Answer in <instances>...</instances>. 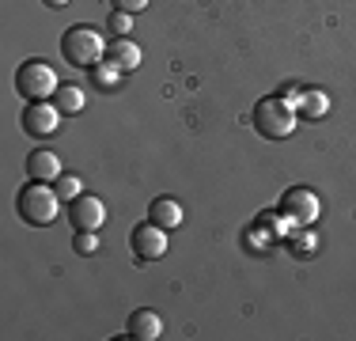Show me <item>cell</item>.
Returning <instances> with one entry per match:
<instances>
[{
  "label": "cell",
  "instance_id": "obj_19",
  "mask_svg": "<svg viewBox=\"0 0 356 341\" xmlns=\"http://www.w3.org/2000/svg\"><path fill=\"white\" fill-rule=\"evenodd\" d=\"M72 246H76V254H95L99 251V239H95V232H76Z\"/></svg>",
  "mask_w": 356,
  "mask_h": 341
},
{
  "label": "cell",
  "instance_id": "obj_20",
  "mask_svg": "<svg viewBox=\"0 0 356 341\" xmlns=\"http://www.w3.org/2000/svg\"><path fill=\"white\" fill-rule=\"evenodd\" d=\"M152 0H114V8L118 12H129V15H137V12H144Z\"/></svg>",
  "mask_w": 356,
  "mask_h": 341
},
{
  "label": "cell",
  "instance_id": "obj_1",
  "mask_svg": "<svg viewBox=\"0 0 356 341\" xmlns=\"http://www.w3.org/2000/svg\"><path fill=\"white\" fill-rule=\"evenodd\" d=\"M15 209H19V216L27 220V224L49 228L57 216H61V193H57V186L35 182V178H31V182L19 190V198H15Z\"/></svg>",
  "mask_w": 356,
  "mask_h": 341
},
{
  "label": "cell",
  "instance_id": "obj_8",
  "mask_svg": "<svg viewBox=\"0 0 356 341\" xmlns=\"http://www.w3.org/2000/svg\"><path fill=\"white\" fill-rule=\"evenodd\" d=\"M69 220L76 232H99L106 220V205L95 193H80L76 201H69Z\"/></svg>",
  "mask_w": 356,
  "mask_h": 341
},
{
  "label": "cell",
  "instance_id": "obj_4",
  "mask_svg": "<svg viewBox=\"0 0 356 341\" xmlns=\"http://www.w3.org/2000/svg\"><path fill=\"white\" fill-rule=\"evenodd\" d=\"M57 88H61V80H57L54 65L49 61H23L19 72H15V91H19L23 99L31 102H42V99H54Z\"/></svg>",
  "mask_w": 356,
  "mask_h": 341
},
{
  "label": "cell",
  "instance_id": "obj_11",
  "mask_svg": "<svg viewBox=\"0 0 356 341\" xmlns=\"http://www.w3.org/2000/svg\"><path fill=\"white\" fill-rule=\"evenodd\" d=\"M159 334H163V319H159L156 311L140 307V311L129 315V338H137V341H156Z\"/></svg>",
  "mask_w": 356,
  "mask_h": 341
},
{
  "label": "cell",
  "instance_id": "obj_18",
  "mask_svg": "<svg viewBox=\"0 0 356 341\" xmlns=\"http://www.w3.org/2000/svg\"><path fill=\"white\" fill-rule=\"evenodd\" d=\"M292 251H300V254H315L318 251V235L311 232H300V235H292Z\"/></svg>",
  "mask_w": 356,
  "mask_h": 341
},
{
  "label": "cell",
  "instance_id": "obj_21",
  "mask_svg": "<svg viewBox=\"0 0 356 341\" xmlns=\"http://www.w3.org/2000/svg\"><path fill=\"white\" fill-rule=\"evenodd\" d=\"M42 4H46V8H65L69 0H42Z\"/></svg>",
  "mask_w": 356,
  "mask_h": 341
},
{
  "label": "cell",
  "instance_id": "obj_6",
  "mask_svg": "<svg viewBox=\"0 0 356 341\" xmlns=\"http://www.w3.org/2000/svg\"><path fill=\"white\" fill-rule=\"evenodd\" d=\"M23 133H31V136H54L57 129H61V110H57V102H49V99H42V102H31L27 110H23Z\"/></svg>",
  "mask_w": 356,
  "mask_h": 341
},
{
  "label": "cell",
  "instance_id": "obj_2",
  "mask_svg": "<svg viewBox=\"0 0 356 341\" xmlns=\"http://www.w3.org/2000/svg\"><path fill=\"white\" fill-rule=\"evenodd\" d=\"M296 106L288 102L284 95H266L254 106V129L269 141H284V136L296 133Z\"/></svg>",
  "mask_w": 356,
  "mask_h": 341
},
{
  "label": "cell",
  "instance_id": "obj_16",
  "mask_svg": "<svg viewBox=\"0 0 356 341\" xmlns=\"http://www.w3.org/2000/svg\"><path fill=\"white\" fill-rule=\"evenodd\" d=\"M106 31L114 34V38H125V34L133 31V15L129 12H118V8H114V12H110V19H106Z\"/></svg>",
  "mask_w": 356,
  "mask_h": 341
},
{
  "label": "cell",
  "instance_id": "obj_15",
  "mask_svg": "<svg viewBox=\"0 0 356 341\" xmlns=\"http://www.w3.org/2000/svg\"><path fill=\"white\" fill-rule=\"evenodd\" d=\"M118 76H122V68H118V65H103V61H99L95 68H91V80H95V88H103V91H114L118 88Z\"/></svg>",
  "mask_w": 356,
  "mask_h": 341
},
{
  "label": "cell",
  "instance_id": "obj_10",
  "mask_svg": "<svg viewBox=\"0 0 356 341\" xmlns=\"http://www.w3.org/2000/svg\"><path fill=\"white\" fill-rule=\"evenodd\" d=\"M296 114L300 118H307V122H318L322 114L330 110V95L326 91H318V88H307V91H296Z\"/></svg>",
  "mask_w": 356,
  "mask_h": 341
},
{
  "label": "cell",
  "instance_id": "obj_13",
  "mask_svg": "<svg viewBox=\"0 0 356 341\" xmlns=\"http://www.w3.org/2000/svg\"><path fill=\"white\" fill-rule=\"evenodd\" d=\"M148 220L159 228H178L182 224V205H178L175 198H156L148 209Z\"/></svg>",
  "mask_w": 356,
  "mask_h": 341
},
{
  "label": "cell",
  "instance_id": "obj_17",
  "mask_svg": "<svg viewBox=\"0 0 356 341\" xmlns=\"http://www.w3.org/2000/svg\"><path fill=\"white\" fill-rule=\"evenodd\" d=\"M54 186H57V193H61V201H76V198L83 193V182H80L76 175H61Z\"/></svg>",
  "mask_w": 356,
  "mask_h": 341
},
{
  "label": "cell",
  "instance_id": "obj_12",
  "mask_svg": "<svg viewBox=\"0 0 356 341\" xmlns=\"http://www.w3.org/2000/svg\"><path fill=\"white\" fill-rule=\"evenodd\" d=\"M110 65H118L122 72H133L140 65V46L133 38H114L110 42Z\"/></svg>",
  "mask_w": 356,
  "mask_h": 341
},
{
  "label": "cell",
  "instance_id": "obj_9",
  "mask_svg": "<svg viewBox=\"0 0 356 341\" xmlns=\"http://www.w3.org/2000/svg\"><path fill=\"white\" fill-rule=\"evenodd\" d=\"M27 175L35 178V182H57L65 170H61V159H57V152L35 148V152L27 156Z\"/></svg>",
  "mask_w": 356,
  "mask_h": 341
},
{
  "label": "cell",
  "instance_id": "obj_14",
  "mask_svg": "<svg viewBox=\"0 0 356 341\" xmlns=\"http://www.w3.org/2000/svg\"><path fill=\"white\" fill-rule=\"evenodd\" d=\"M54 102H57L61 114H76V110H83V88H76V84H61L57 95H54Z\"/></svg>",
  "mask_w": 356,
  "mask_h": 341
},
{
  "label": "cell",
  "instance_id": "obj_5",
  "mask_svg": "<svg viewBox=\"0 0 356 341\" xmlns=\"http://www.w3.org/2000/svg\"><path fill=\"white\" fill-rule=\"evenodd\" d=\"M281 216H284V220H296L300 228H311V224L322 216L318 193L307 190V186H292V190H284V198H281Z\"/></svg>",
  "mask_w": 356,
  "mask_h": 341
},
{
  "label": "cell",
  "instance_id": "obj_7",
  "mask_svg": "<svg viewBox=\"0 0 356 341\" xmlns=\"http://www.w3.org/2000/svg\"><path fill=\"white\" fill-rule=\"evenodd\" d=\"M129 243H133V254H137V262H156V258H163L167 254V228H159V224H137L133 228V235H129Z\"/></svg>",
  "mask_w": 356,
  "mask_h": 341
},
{
  "label": "cell",
  "instance_id": "obj_3",
  "mask_svg": "<svg viewBox=\"0 0 356 341\" xmlns=\"http://www.w3.org/2000/svg\"><path fill=\"white\" fill-rule=\"evenodd\" d=\"M61 54H65V61L76 65V68H95L99 61H103V54H106V42H103V34H99L95 27L76 23V27L65 31Z\"/></svg>",
  "mask_w": 356,
  "mask_h": 341
}]
</instances>
